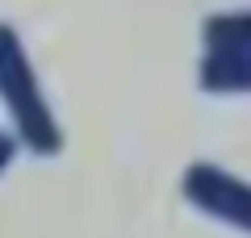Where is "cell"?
<instances>
[{"mask_svg": "<svg viewBox=\"0 0 251 238\" xmlns=\"http://www.w3.org/2000/svg\"><path fill=\"white\" fill-rule=\"evenodd\" d=\"M0 100L9 109L13 121V138L34 155H59L63 150V130L50 113L38 71L29 63L25 46H21L17 29L0 21Z\"/></svg>", "mask_w": 251, "mask_h": 238, "instance_id": "1", "label": "cell"}, {"mask_svg": "<svg viewBox=\"0 0 251 238\" xmlns=\"http://www.w3.org/2000/svg\"><path fill=\"white\" fill-rule=\"evenodd\" d=\"M180 188L214 221H226V226L251 234V184L239 180L234 171L218 167V163H193L180 180Z\"/></svg>", "mask_w": 251, "mask_h": 238, "instance_id": "2", "label": "cell"}, {"mask_svg": "<svg viewBox=\"0 0 251 238\" xmlns=\"http://www.w3.org/2000/svg\"><path fill=\"white\" fill-rule=\"evenodd\" d=\"M197 79L205 92H251V42L205 46Z\"/></svg>", "mask_w": 251, "mask_h": 238, "instance_id": "3", "label": "cell"}, {"mask_svg": "<svg viewBox=\"0 0 251 238\" xmlns=\"http://www.w3.org/2000/svg\"><path fill=\"white\" fill-rule=\"evenodd\" d=\"M205 46H230V42H251V9L239 13H214L205 21Z\"/></svg>", "mask_w": 251, "mask_h": 238, "instance_id": "4", "label": "cell"}, {"mask_svg": "<svg viewBox=\"0 0 251 238\" xmlns=\"http://www.w3.org/2000/svg\"><path fill=\"white\" fill-rule=\"evenodd\" d=\"M13 155H17V138H13L9 130H0V171L13 163Z\"/></svg>", "mask_w": 251, "mask_h": 238, "instance_id": "5", "label": "cell"}]
</instances>
